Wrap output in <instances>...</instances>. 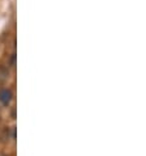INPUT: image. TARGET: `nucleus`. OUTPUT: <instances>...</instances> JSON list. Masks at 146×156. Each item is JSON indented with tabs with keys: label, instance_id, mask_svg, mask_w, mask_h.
<instances>
[{
	"label": "nucleus",
	"instance_id": "obj_1",
	"mask_svg": "<svg viewBox=\"0 0 146 156\" xmlns=\"http://www.w3.org/2000/svg\"><path fill=\"white\" fill-rule=\"evenodd\" d=\"M12 100V92L9 89H2L0 90V102L3 105H8Z\"/></svg>",
	"mask_w": 146,
	"mask_h": 156
},
{
	"label": "nucleus",
	"instance_id": "obj_2",
	"mask_svg": "<svg viewBox=\"0 0 146 156\" xmlns=\"http://www.w3.org/2000/svg\"><path fill=\"white\" fill-rule=\"evenodd\" d=\"M15 62H16V55L13 54L12 58H11V66H15Z\"/></svg>",
	"mask_w": 146,
	"mask_h": 156
}]
</instances>
